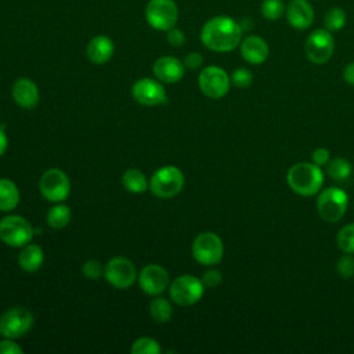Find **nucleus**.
<instances>
[{
	"instance_id": "1",
	"label": "nucleus",
	"mask_w": 354,
	"mask_h": 354,
	"mask_svg": "<svg viewBox=\"0 0 354 354\" xmlns=\"http://www.w3.org/2000/svg\"><path fill=\"white\" fill-rule=\"evenodd\" d=\"M242 26L228 15H216L205 22L201 30L203 46L216 53L235 50L242 40Z\"/></svg>"
},
{
	"instance_id": "2",
	"label": "nucleus",
	"mask_w": 354,
	"mask_h": 354,
	"mask_svg": "<svg viewBox=\"0 0 354 354\" xmlns=\"http://www.w3.org/2000/svg\"><path fill=\"white\" fill-rule=\"evenodd\" d=\"M286 183L295 194L300 196H311L321 191L324 173L315 163L300 162L288 170Z\"/></svg>"
},
{
	"instance_id": "3",
	"label": "nucleus",
	"mask_w": 354,
	"mask_h": 354,
	"mask_svg": "<svg viewBox=\"0 0 354 354\" xmlns=\"http://www.w3.org/2000/svg\"><path fill=\"white\" fill-rule=\"evenodd\" d=\"M348 196L339 187H328L322 189L317 199V210L319 217L326 223H337L346 213Z\"/></svg>"
},
{
	"instance_id": "4",
	"label": "nucleus",
	"mask_w": 354,
	"mask_h": 354,
	"mask_svg": "<svg viewBox=\"0 0 354 354\" xmlns=\"http://www.w3.org/2000/svg\"><path fill=\"white\" fill-rule=\"evenodd\" d=\"M32 224L22 216L10 214L0 220V239L12 248H22L33 238Z\"/></svg>"
},
{
	"instance_id": "5",
	"label": "nucleus",
	"mask_w": 354,
	"mask_h": 354,
	"mask_svg": "<svg viewBox=\"0 0 354 354\" xmlns=\"http://www.w3.org/2000/svg\"><path fill=\"white\" fill-rule=\"evenodd\" d=\"M184 187V174L176 166H165L158 169L149 181V189L162 199L176 196Z\"/></svg>"
},
{
	"instance_id": "6",
	"label": "nucleus",
	"mask_w": 354,
	"mask_h": 354,
	"mask_svg": "<svg viewBox=\"0 0 354 354\" xmlns=\"http://www.w3.org/2000/svg\"><path fill=\"white\" fill-rule=\"evenodd\" d=\"M205 292V285L202 279L184 274L173 279L169 293L174 303L180 306H192L198 303Z\"/></svg>"
},
{
	"instance_id": "7",
	"label": "nucleus",
	"mask_w": 354,
	"mask_h": 354,
	"mask_svg": "<svg viewBox=\"0 0 354 354\" xmlns=\"http://www.w3.org/2000/svg\"><path fill=\"white\" fill-rule=\"evenodd\" d=\"M145 19L156 30H169L178 19L177 4L173 0H149L145 7Z\"/></svg>"
},
{
	"instance_id": "8",
	"label": "nucleus",
	"mask_w": 354,
	"mask_h": 354,
	"mask_svg": "<svg viewBox=\"0 0 354 354\" xmlns=\"http://www.w3.org/2000/svg\"><path fill=\"white\" fill-rule=\"evenodd\" d=\"M224 246L221 238L210 231L201 232L192 243L194 259L203 266H214L223 259Z\"/></svg>"
},
{
	"instance_id": "9",
	"label": "nucleus",
	"mask_w": 354,
	"mask_h": 354,
	"mask_svg": "<svg viewBox=\"0 0 354 354\" xmlns=\"http://www.w3.org/2000/svg\"><path fill=\"white\" fill-rule=\"evenodd\" d=\"M304 50L310 62L315 65L326 64L335 51V39L332 32L325 28L313 30L306 40Z\"/></svg>"
},
{
	"instance_id": "10",
	"label": "nucleus",
	"mask_w": 354,
	"mask_h": 354,
	"mask_svg": "<svg viewBox=\"0 0 354 354\" xmlns=\"http://www.w3.org/2000/svg\"><path fill=\"white\" fill-rule=\"evenodd\" d=\"M33 315L25 307H11L0 317V333L7 339H18L29 332Z\"/></svg>"
},
{
	"instance_id": "11",
	"label": "nucleus",
	"mask_w": 354,
	"mask_h": 354,
	"mask_svg": "<svg viewBox=\"0 0 354 354\" xmlns=\"http://www.w3.org/2000/svg\"><path fill=\"white\" fill-rule=\"evenodd\" d=\"M198 83H199L201 91L206 97L217 100L224 97L228 93L231 77L227 75V72L223 68L210 65L201 71Z\"/></svg>"
},
{
	"instance_id": "12",
	"label": "nucleus",
	"mask_w": 354,
	"mask_h": 354,
	"mask_svg": "<svg viewBox=\"0 0 354 354\" xmlns=\"http://www.w3.org/2000/svg\"><path fill=\"white\" fill-rule=\"evenodd\" d=\"M41 195L50 202H62L69 196L71 181L59 169H48L39 181Z\"/></svg>"
},
{
	"instance_id": "13",
	"label": "nucleus",
	"mask_w": 354,
	"mask_h": 354,
	"mask_svg": "<svg viewBox=\"0 0 354 354\" xmlns=\"http://www.w3.org/2000/svg\"><path fill=\"white\" fill-rule=\"evenodd\" d=\"M105 279L118 289H127L130 288L136 278L137 271L134 264L126 257H113L108 261L104 270Z\"/></svg>"
},
{
	"instance_id": "14",
	"label": "nucleus",
	"mask_w": 354,
	"mask_h": 354,
	"mask_svg": "<svg viewBox=\"0 0 354 354\" xmlns=\"http://www.w3.org/2000/svg\"><path fill=\"white\" fill-rule=\"evenodd\" d=\"M131 94L137 102H140L142 105H148V106L159 105L166 101L165 87L160 84V82L149 79V77L138 79L133 84Z\"/></svg>"
},
{
	"instance_id": "15",
	"label": "nucleus",
	"mask_w": 354,
	"mask_h": 354,
	"mask_svg": "<svg viewBox=\"0 0 354 354\" xmlns=\"http://www.w3.org/2000/svg\"><path fill=\"white\" fill-rule=\"evenodd\" d=\"M140 288L152 296L162 293L169 285V274L159 264L145 266L138 275Z\"/></svg>"
},
{
	"instance_id": "16",
	"label": "nucleus",
	"mask_w": 354,
	"mask_h": 354,
	"mask_svg": "<svg viewBox=\"0 0 354 354\" xmlns=\"http://www.w3.org/2000/svg\"><path fill=\"white\" fill-rule=\"evenodd\" d=\"M285 15L288 24L297 30H304L314 22V8L307 0H292L285 8Z\"/></svg>"
},
{
	"instance_id": "17",
	"label": "nucleus",
	"mask_w": 354,
	"mask_h": 354,
	"mask_svg": "<svg viewBox=\"0 0 354 354\" xmlns=\"http://www.w3.org/2000/svg\"><path fill=\"white\" fill-rule=\"evenodd\" d=\"M239 50L242 58L252 65L263 64L270 53L267 41L257 35H249L243 40H241Z\"/></svg>"
},
{
	"instance_id": "18",
	"label": "nucleus",
	"mask_w": 354,
	"mask_h": 354,
	"mask_svg": "<svg viewBox=\"0 0 354 354\" xmlns=\"http://www.w3.org/2000/svg\"><path fill=\"white\" fill-rule=\"evenodd\" d=\"M184 64L171 55L160 57L153 64V75L159 82L176 83L184 76Z\"/></svg>"
},
{
	"instance_id": "19",
	"label": "nucleus",
	"mask_w": 354,
	"mask_h": 354,
	"mask_svg": "<svg viewBox=\"0 0 354 354\" xmlns=\"http://www.w3.org/2000/svg\"><path fill=\"white\" fill-rule=\"evenodd\" d=\"M12 98L21 108L32 109L39 102V88L33 80L21 77L12 84Z\"/></svg>"
},
{
	"instance_id": "20",
	"label": "nucleus",
	"mask_w": 354,
	"mask_h": 354,
	"mask_svg": "<svg viewBox=\"0 0 354 354\" xmlns=\"http://www.w3.org/2000/svg\"><path fill=\"white\" fill-rule=\"evenodd\" d=\"M115 51L113 41L105 36V35H98L94 36L88 44H87V57L93 64L102 65L108 62Z\"/></svg>"
},
{
	"instance_id": "21",
	"label": "nucleus",
	"mask_w": 354,
	"mask_h": 354,
	"mask_svg": "<svg viewBox=\"0 0 354 354\" xmlns=\"http://www.w3.org/2000/svg\"><path fill=\"white\" fill-rule=\"evenodd\" d=\"M44 261L43 250L39 245L26 243L22 246V250L18 254V264L26 272L37 271Z\"/></svg>"
},
{
	"instance_id": "22",
	"label": "nucleus",
	"mask_w": 354,
	"mask_h": 354,
	"mask_svg": "<svg viewBox=\"0 0 354 354\" xmlns=\"http://www.w3.org/2000/svg\"><path fill=\"white\" fill-rule=\"evenodd\" d=\"M19 202V191L8 178H0V212H10Z\"/></svg>"
},
{
	"instance_id": "23",
	"label": "nucleus",
	"mask_w": 354,
	"mask_h": 354,
	"mask_svg": "<svg viewBox=\"0 0 354 354\" xmlns=\"http://www.w3.org/2000/svg\"><path fill=\"white\" fill-rule=\"evenodd\" d=\"M122 181H123L124 188L127 191L133 192V194H141V192L147 191V188H148L147 177L138 169H129V170H126L123 173Z\"/></svg>"
},
{
	"instance_id": "24",
	"label": "nucleus",
	"mask_w": 354,
	"mask_h": 354,
	"mask_svg": "<svg viewBox=\"0 0 354 354\" xmlns=\"http://www.w3.org/2000/svg\"><path fill=\"white\" fill-rule=\"evenodd\" d=\"M149 314H151L152 319L159 322V324L167 322L170 319L171 314H173V308H171L170 301L167 299H163V297L152 299V301L149 303Z\"/></svg>"
},
{
	"instance_id": "25",
	"label": "nucleus",
	"mask_w": 354,
	"mask_h": 354,
	"mask_svg": "<svg viewBox=\"0 0 354 354\" xmlns=\"http://www.w3.org/2000/svg\"><path fill=\"white\" fill-rule=\"evenodd\" d=\"M71 220V210L66 205L58 203L53 206L47 213V223L50 227L59 230L64 228Z\"/></svg>"
},
{
	"instance_id": "26",
	"label": "nucleus",
	"mask_w": 354,
	"mask_h": 354,
	"mask_svg": "<svg viewBox=\"0 0 354 354\" xmlns=\"http://www.w3.org/2000/svg\"><path fill=\"white\" fill-rule=\"evenodd\" d=\"M346 21H347L346 11L340 7H332L326 11L324 17V26L329 32H337L342 28H344Z\"/></svg>"
},
{
	"instance_id": "27",
	"label": "nucleus",
	"mask_w": 354,
	"mask_h": 354,
	"mask_svg": "<svg viewBox=\"0 0 354 354\" xmlns=\"http://www.w3.org/2000/svg\"><path fill=\"white\" fill-rule=\"evenodd\" d=\"M351 165L343 158H335L326 163V173L333 180H346L351 174Z\"/></svg>"
},
{
	"instance_id": "28",
	"label": "nucleus",
	"mask_w": 354,
	"mask_h": 354,
	"mask_svg": "<svg viewBox=\"0 0 354 354\" xmlns=\"http://www.w3.org/2000/svg\"><path fill=\"white\" fill-rule=\"evenodd\" d=\"M285 4L282 0H263L261 3V15L266 19L277 21L285 14Z\"/></svg>"
},
{
	"instance_id": "29",
	"label": "nucleus",
	"mask_w": 354,
	"mask_h": 354,
	"mask_svg": "<svg viewBox=\"0 0 354 354\" xmlns=\"http://www.w3.org/2000/svg\"><path fill=\"white\" fill-rule=\"evenodd\" d=\"M337 246L344 253H354V223L346 224L339 230Z\"/></svg>"
},
{
	"instance_id": "30",
	"label": "nucleus",
	"mask_w": 354,
	"mask_h": 354,
	"mask_svg": "<svg viewBox=\"0 0 354 354\" xmlns=\"http://www.w3.org/2000/svg\"><path fill=\"white\" fill-rule=\"evenodd\" d=\"M133 354H159L160 346L159 343L152 337H140L137 339L130 350Z\"/></svg>"
},
{
	"instance_id": "31",
	"label": "nucleus",
	"mask_w": 354,
	"mask_h": 354,
	"mask_svg": "<svg viewBox=\"0 0 354 354\" xmlns=\"http://www.w3.org/2000/svg\"><path fill=\"white\" fill-rule=\"evenodd\" d=\"M231 82L234 83V86H236L238 88H246L252 84L253 82V75L249 69L246 68H238L232 72L231 75Z\"/></svg>"
},
{
	"instance_id": "32",
	"label": "nucleus",
	"mask_w": 354,
	"mask_h": 354,
	"mask_svg": "<svg viewBox=\"0 0 354 354\" xmlns=\"http://www.w3.org/2000/svg\"><path fill=\"white\" fill-rule=\"evenodd\" d=\"M337 272L343 277V278H351L354 277V257L351 256V253H346L343 254L337 264H336Z\"/></svg>"
},
{
	"instance_id": "33",
	"label": "nucleus",
	"mask_w": 354,
	"mask_h": 354,
	"mask_svg": "<svg viewBox=\"0 0 354 354\" xmlns=\"http://www.w3.org/2000/svg\"><path fill=\"white\" fill-rule=\"evenodd\" d=\"M82 271H83L84 277L88 278V279H98V278L102 275V272H104L102 264H101L98 260H94V259L87 260V261L83 264Z\"/></svg>"
},
{
	"instance_id": "34",
	"label": "nucleus",
	"mask_w": 354,
	"mask_h": 354,
	"mask_svg": "<svg viewBox=\"0 0 354 354\" xmlns=\"http://www.w3.org/2000/svg\"><path fill=\"white\" fill-rule=\"evenodd\" d=\"M223 279V275L218 270H214V268H210L207 270L203 275H202V282L205 285V288H216L220 285Z\"/></svg>"
},
{
	"instance_id": "35",
	"label": "nucleus",
	"mask_w": 354,
	"mask_h": 354,
	"mask_svg": "<svg viewBox=\"0 0 354 354\" xmlns=\"http://www.w3.org/2000/svg\"><path fill=\"white\" fill-rule=\"evenodd\" d=\"M166 32H167V33H166V37H167V41H169L170 46H173V47H181V46L184 44V41H185V35H184V32H183L180 28L173 26V28H170V29L166 30Z\"/></svg>"
},
{
	"instance_id": "36",
	"label": "nucleus",
	"mask_w": 354,
	"mask_h": 354,
	"mask_svg": "<svg viewBox=\"0 0 354 354\" xmlns=\"http://www.w3.org/2000/svg\"><path fill=\"white\" fill-rule=\"evenodd\" d=\"M313 163L317 166H326V163L330 160V152L326 148H317L313 151Z\"/></svg>"
},
{
	"instance_id": "37",
	"label": "nucleus",
	"mask_w": 354,
	"mask_h": 354,
	"mask_svg": "<svg viewBox=\"0 0 354 354\" xmlns=\"http://www.w3.org/2000/svg\"><path fill=\"white\" fill-rule=\"evenodd\" d=\"M202 62H203L202 55H201L199 53H196V51H192V53H189V54L185 55L183 64H184V66L188 68V69H198V68L202 65Z\"/></svg>"
},
{
	"instance_id": "38",
	"label": "nucleus",
	"mask_w": 354,
	"mask_h": 354,
	"mask_svg": "<svg viewBox=\"0 0 354 354\" xmlns=\"http://www.w3.org/2000/svg\"><path fill=\"white\" fill-rule=\"evenodd\" d=\"M0 354H22V348L12 339H6L0 342Z\"/></svg>"
},
{
	"instance_id": "39",
	"label": "nucleus",
	"mask_w": 354,
	"mask_h": 354,
	"mask_svg": "<svg viewBox=\"0 0 354 354\" xmlns=\"http://www.w3.org/2000/svg\"><path fill=\"white\" fill-rule=\"evenodd\" d=\"M343 79L348 84L354 86V62H350V64H347L344 66V69H343Z\"/></svg>"
},
{
	"instance_id": "40",
	"label": "nucleus",
	"mask_w": 354,
	"mask_h": 354,
	"mask_svg": "<svg viewBox=\"0 0 354 354\" xmlns=\"http://www.w3.org/2000/svg\"><path fill=\"white\" fill-rule=\"evenodd\" d=\"M7 144H8V140H7V136L4 131V126H0V156L6 152Z\"/></svg>"
}]
</instances>
